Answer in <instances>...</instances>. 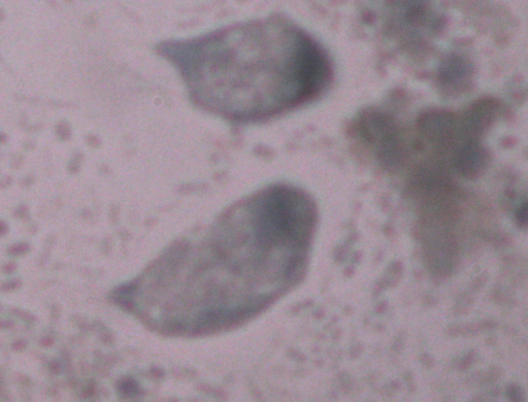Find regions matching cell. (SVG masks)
<instances>
[{"instance_id": "6da1fadb", "label": "cell", "mask_w": 528, "mask_h": 402, "mask_svg": "<svg viewBox=\"0 0 528 402\" xmlns=\"http://www.w3.org/2000/svg\"><path fill=\"white\" fill-rule=\"evenodd\" d=\"M156 53L177 69L196 108L234 124L264 122L299 108L330 79L319 44L278 16L163 41Z\"/></svg>"}, {"instance_id": "7a4b0ae2", "label": "cell", "mask_w": 528, "mask_h": 402, "mask_svg": "<svg viewBox=\"0 0 528 402\" xmlns=\"http://www.w3.org/2000/svg\"><path fill=\"white\" fill-rule=\"evenodd\" d=\"M516 217H517V221L520 226H523V227L526 226L527 215H526V205L525 204L519 208Z\"/></svg>"}]
</instances>
